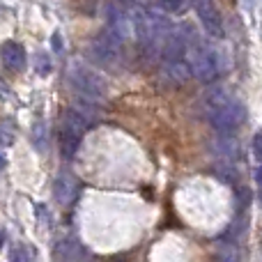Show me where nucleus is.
I'll return each instance as SVG.
<instances>
[{"instance_id":"obj_1","label":"nucleus","mask_w":262,"mask_h":262,"mask_svg":"<svg viewBox=\"0 0 262 262\" xmlns=\"http://www.w3.org/2000/svg\"><path fill=\"white\" fill-rule=\"evenodd\" d=\"M203 113L219 136H235L246 120V111L226 88H212L203 97Z\"/></svg>"},{"instance_id":"obj_2","label":"nucleus","mask_w":262,"mask_h":262,"mask_svg":"<svg viewBox=\"0 0 262 262\" xmlns=\"http://www.w3.org/2000/svg\"><path fill=\"white\" fill-rule=\"evenodd\" d=\"M67 78L72 90L88 104H101L108 97V85H106L104 76L97 74L92 67L83 62H72L67 69Z\"/></svg>"},{"instance_id":"obj_3","label":"nucleus","mask_w":262,"mask_h":262,"mask_svg":"<svg viewBox=\"0 0 262 262\" xmlns=\"http://www.w3.org/2000/svg\"><path fill=\"white\" fill-rule=\"evenodd\" d=\"M88 131V118L76 108H67L62 113L60 124V152L64 159H74L76 149L81 147L83 136Z\"/></svg>"},{"instance_id":"obj_4","label":"nucleus","mask_w":262,"mask_h":262,"mask_svg":"<svg viewBox=\"0 0 262 262\" xmlns=\"http://www.w3.org/2000/svg\"><path fill=\"white\" fill-rule=\"evenodd\" d=\"M193 9L198 21L203 23L205 32L214 39H221L226 35V28H223V16L221 9H219L216 0H193Z\"/></svg>"},{"instance_id":"obj_5","label":"nucleus","mask_w":262,"mask_h":262,"mask_svg":"<svg viewBox=\"0 0 262 262\" xmlns=\"http://www.w3.org/2000/svg\"><path fill=\"white\" fill-rule=\"evenodd\" d=\"M120 44H122V41L115 39L111 32L104 30L90 46L92 60L99 64H115L120 60Z\"/></svg>"},{"instance_id":"obj_6","label":"nucleus","mask_w":262,"mask_h":262,"mask_svg":"<svg viewBox=\"0 0 262 262\" xmlns=\"http://www.w3.org/2000/svg\"><path fill=\"white\" fill-rule=\"evenodd\" d=\"M129 28L131 23L127 21V16H124V9H120L118 5L111 3L108 7H106V32H111V35L115 37V39L124 41L129 35Z\"/></svg>"},{"instance_id":"obj_7","label":"nucleus","mask_w":262,"mask_h":262,"mask_svg":"<svg viewBox=\"0 0 262 262\" xmlns=\"http://www.w3.org/2000/svg\"><path fill=\"white\" fill-rule=\"evenodd\" d=\"M53 193L60 205H72L78 195V180L72 172H60L53 182Z\"/></svg>"},{"instance_id":"obj_8","label":"nucleus","mask_w":262,"mask_h":262,"mask_svg":"<svg viewBox=\"0 0 262 262\" xmlns=\"http://www.w3.org/2000/svg\"><path fill=\"white\" fill-rule=\"evenodd\" d=\"M0 58H3V64L7 69H12V72H23L26 69V51H23L21 44H16V41H5L3 46H0Z\"/></svg>"},{"instance_id":"obj_9","label":"nucleus","mask_w":262,"mask_h":262,"mask_svg":"<svg viewBox=\"0 0 262 262\" xmlns=\"http://www.w3.org/2000/svg\"><path fill=\"white\" fill-rule=\"evenodd\" d=\"M88 251L78 244L76 239H62L55 249V258H62V260H78V258H88Z\"/></svg>"},{"instance_id":"obj_10","label":"nucleus","mask_w":262,"mask_h":262,"mask_svg":"<svg viewBox=\"0 0 262 262\" xmlns=\"http://www.w3.org/2000/svg\"><path fill=\"white\" fill-rule=\"evenodd\" d=\"M32 145H35L37 152H46V138H49V129H46V122H35L32 127Z\"/></svg>"},{"instance_id":"obj_11","label":"nucleus","mask_w":262,"mask_h":262,"mask_svg":"<svg viewBox=\"0 0 262 262\" xmlns=\"http://www.w3.org/2000/svg\"><path fill=\"white\" fill-rule=\"evenodd\" d=\"M159 3H161V7L166 9V12H180L186 5V0H159Z\"/></svg>"},{"instance_id":"obj_12","label":"nucleus","mask_w":262,"mask_h":262,"mask_svg":"<svg viewBox=\"0 0 262 262\" xmlns=\"http://www.w3.org/2000/svg\"><path fill=\"white\" fill-rule=\"evenodd\" d=\"M251 145H253V157L262 163V129H260V131H255L253 143H251Z\"/></svg>"},{"instance_id":"obj_13","label":"nucleus","mask_w":262,"mask_h":262,"mask_svg":"<svg viewBox=\"0 0 262 262\" xmlns=\"http://www.w3.org/2000/svg\"><path fill=\"white\" fill-rule=\"evenodd\" d=\"M9 258H12V260H30L32 255L26 251V246H14L12 253H9Z\"/></svg>"},{"instance_id":"obj_14","label":"nucleus","mask_w":262,"mask_h":262,"mask_svg":"<svg viewBox=\"0 0 262 262\" xmlns=\"http://www.w3.org/2000/svg\"><path fill=\"white\" fill-rule=\"evenodd\" d=\"M37 60H39V67H37V69H39V74H49V58H46V55H37Z\"/></svg>"},{"instance_id":"obj_15","label":"nucleus","mask_w":262,"mask_h":262,"mask_svg":"<svg viewBox=\"0 0 262 262\" xmlns=\"http://www.w3.org/2000/svg\"><path fill=\"white\" fill-rule=\"evenodd\" d=\"M255 184H258L260 189H262V166L258 168V170H255Z\"/></svg>"},{"instance_id":"obj_16","label":"nucleus","mask_w":262,"mask_h":262,"mask_svg":"<svg viewBox=\"0 0 262 262\" xmlns=\"http://www.w3.org/2000/svg\"><path fill=\"white\" fill-rule=\"evenodd\" d=\"M5 166H7V161H5L3 152H0V172H3V170H5Z\"/></svg>"},{"instance_id":"obj_17","label":"nucleus","mask_w":262,"mask_h":262,"mask_svg":"<svg viewBox=\"0 0 262 262\" xmlns=\"http://www.w3.org/2000/svg\"><path fill=\"white\" fill-rule=\"evenodd\" d=\"M3 244H5V232L0 230V249H3Z\"/></svg>"},{"instance_id":"obj_18","label":"nucleus","mask_w":262,"mask_h":262,"mask_svg":"<svg viewBox=\"0 0 262 262\" xmlns=\"http://www.w3.org/2000/svg\"><path fill=\"white\" fill-rule=\"evenodd\" d=\"M244 3H246V7H253V5H255V0H244Z\"/></svg>"}]
</instances>
